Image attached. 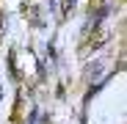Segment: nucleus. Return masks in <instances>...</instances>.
<instances>
[{"label": "nucleus", "instance_id": "obj_1", "mask_svg": "<svg viewBox=\"0 0 127 124\" xmlns=\"http://www.w3.org/2000/svg\"><path fill=\"white\" fill-rule=\"evenodd\" d=\"M105 39H108V33H105V28H94L91 33H89V39H86V44L80 47V55H89L91 50H97V47H102L105 44Z\"/></svg>", "mask_w": 127, "mask_h": 124}, {"label": "nucleus", "instance_id": "obj_2", "mask_svg": "<svg viewBox=\"0 0 127 124\" xmlns=\"http://www.w3.org/2000/svg\"><path fill=\"white\" fill-rule=\"evenodd\" d=\"M11 121H14V124H19V121H22V97H17V102H14V110H11Z\"/></svg>", "mask_w": 127, "mask_h": 124}]
</instances>
